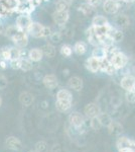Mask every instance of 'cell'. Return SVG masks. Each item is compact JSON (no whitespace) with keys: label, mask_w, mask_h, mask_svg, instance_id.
Instances as JSON below:
<instances>
[{"label":"cell","mask_w":135,"mask_h":152,"mask_svg":"<svg viewBox=\"0 0 135 152\" xmlns=\"http://www.w3.org/2000/svg\"><path fill=\"white\" fill-rule=\"evenodd\" d=\"M110 61H111L113 66H114L116 69H120V68H123L124 66L127 64L128 59H127L126 55H124L123 53L118 52V53H115L114 55L112 56Z\"/></svg>","instance_id":"cell-1"},{"label":"cell","mask_w":135,"mask_h":152,"mask_svg":"<svg viewBox=\"0 0 135 152\" xmlns=\"http://www.w3.org/2000/svg\"><path fill=\"white\" fill-rule=\"evenodd\" d=\"M45 26L38 23H31V24L28 28V33L34 38H40V37H45Z\"/></svg>","instance_id":"cell-2"},{"label":"cell","mask_w":135,"mask_h":152,"mask_svg":"<svg viewBox=\"0 0 135 152\" xmlns=\"http://www.w3.org/2000/svg\"><path fill=\"white\" fill-rule=\"evenodd\" d=\"M12 41H13V43L16 45V47L18 48H23L25 47L26 45H27L28 43V39H27V36L25 35V34L23 33V31H18L17 33L12 37Z\"/></svg>","instance_id":"cell-3"},{"label":"cell","mask_w":135,"mask_h":152,"mask_svg":"<svg viewBox=\"0 0 135 152\" xmlns=\"http://www.w3.org/2000/svg\"><path fill=\"white\" fill-rule=\"evenodd\" d=\"M31 19L27 15H20L16 19V26L18 28L19 31H27L29 26L31 24Z\"/></svg>","instance_id":"cell-4"},{"label":"cell","mask_w":135,"mask_h":152,"mask_svg":"<svg viewBox=\"0 0 135 152\" xmlns=\"http://www.w3.org/2000/svg\"><path fill=\"white\" fill-rule=\"evenodd\" d=\"M69 20V11L56 10L53 13V21L58 26H64Z\"/></svg>","instance_id":"cell-5"},{"label":"cell","mask_w":135,"mask_h":152,"mask_svg":"<svg viewBox=\"0 0 135 152\" xmlns=\"http://www.w3.org/2000/svg\"><path fill=\"white\" fill-rule=\"evenodd\" d=\"M69 121H70L71 125L75 127V128H80L81 126L84 125L85 119L83 117V115H81L80 113H73L69 118Z\"/></svg>","instance_id":"cell-6"},{"label":"cell","mask_w":135,"mask_h":152,"mask_svg":"<svg viewBox=\"0 0 135 152\" xmlns=\"http://www.w3.org/2000/svg\"><path fill=\"white\" fill-rule=\"evenodd\" d=\"M84 112H85L86 116L88 118H91V119H92V118H95V117H98L100 113H101L100 112V107L96 104H87L84 109Z\"/></svg>","instance_id":"cell-7"},{"label":"cell","mask_w":135,"mask_h":152,"mask_svg":"<svg viewBox=\"0 0 135 152\" xmlns=\"http://www.w3.org/2000/svg\"><path fill=\"white\" fill-rule=\"evenodd\" d=\"M86 66H87L88 70H90L91 72H97V71L100 70L101 68V61L99 59L95 58V57H90L86 62Z\"/></svg>","instance_id":"cell-8"},{"label":"cell","mask_w":135,"mask_h":152,"mask_svg":"<svg viewBox=\"0 0 135 152\" xmlns=\"http://www.w3.org/2000/svg\"><path fill=\"white\" fill-rule=\"evenodd\" d=\"M121 87L125 89L126 91H129V90H132L135 85V78L131 75H126L122 78L121 80Z\"/></svg>","instance_id":"cell-9"},{"label":"cell","mask_w":135,"mask_h":152,"mask_svg":"<svg viewBox=\"0 0 135 152\" xmlns=\"http://www.w3.org/2000/svg\"><path fill=\"white\" fill-rule=\"evenodd\" d=\"M119 5L116 0H106L104 3V10L109 14H113L117 12Z\"/></svg>","instance_id":"cell-10"},{"label":"cell","mask_w":135,"mask_h":152,"mask_svg":"<svg viewBox=\"0 0 135 152\" xmlns=\"http://www.w3.org/2000/svg\"><path fill=\"white\" fill-rule=\"evenodd\" d=\"M100 69H102L104 72H106L107 74H109V75L114 74L115 71H116V68L113 66L112 62L108 60L107 58L101 60V68H100Z\"/></svg>","instance_id":"cell-11"},{"label":"cell","mask_w":135,"mask_h":152,"mask_svg":"<svg viewBox=\"0 0 135 152\" xmlns=\"http://www.w3.org/2000/svg\"><path fill=\"white\" fill-rule=\"evenodd\" d=\"M6 146L8 147L9 149H12V150H20L22 148V144L21 142L18 140L15 137H8L6 139Z\"/></svg>","instance_id":"cell-12"},{"label":"cell","mask_w":135,"mask_h":152,"mask_svg":"<svg viewBox=\"0 0 135 152\" xmlns=\"http://www.w3.org/2000/svg\"><path fill=\"white\" fill-rule=\"evenodd\" d=\"M69 86L76 91H80L83 88V80L78 76H74L69 79Z\"/></svg>","instance_id":"cell-13"},{"label":"cell","mask_w":135,"mask_h":152,"mask_svg":"<svg viewBox=\"0 0 135 152\" xmlns=\"http://www.w3.org/2000/svg\"><path fill=\"white\" fill-rule=\"evenodd\" d=\"M43 84L45 85V87L50 88V89H53L58 85V78L53 74L45 75L43 78Z\"/></svg>","instance_id":"cell-14"},{"label":"cell","mask_w":135,"mask_h":152,"mask_svg":"<svg viewBox=\"0 0 135 152\" xmlns=\"http://www.w3.org/2000/svg\"><path fill=\"white\" fill-rule=\"evenodd\" d=\"M43 53L40 49H38V48H34V49H31L30 51L28 52V57H29V60L30 61H33V62H38L43 59Z\"/></svg>","instance_id":"cell-15"},{"label":"cell","mask_w":135,"mask_h":152,"mask_svg":"<svg viewBox=\"0 0 135 152\" xmlns=\"http://www.w3.org/2000/svg\"><path fill=\"white\" fill-rule=\"evenodd\" d=\"M131 144H132V140H130L127 137H120L116 142L117 148H118L119 150H121V149H126V148H131Z\"/></svg>","instance_id":"cell-16"},{"label":"cell","mask_w":135,"mask_h":152,"mask_svg":"<svg viewBox=\"0 0 135 152\" xmlns=\"http://www.w3.org/2000/svg\"><path fill=\"white\" fill-rule=\"evenodd\" d=\"M19 100H20L22 105L29 107L33 102V95L29 94V92H22V94L19 95Z\"/></svg>","instance_id":"cell-17"},{"label":"cell","mask_w":135,"mask_h":152,"mask_svg":"<svg viewBox=\"0 0 135 152\" xmlns=\"http://www.w3.org/2000/svg\"><path fill=\"white\" fill-rule=\"evenodd\" d=\"M108 130H109V133L112 135H118L123 131V127L122 125L118 123V122H111L108 126Z\"/></svg>","instance_id":"cell-18"},{"label":"cell","mask_w":135,"mask_h":152,"mask_svg":"<svg viewBox=\"0 0 135 152\" xmlns=\"http://www.w3.org/2000/svg\"><path fill=\"white\" fill-rule=\"evenodd\" d=\"M93 26L94 28H99V26H108V20L106 18L102 15H96L92 20Z\"/></svg>","instance_id":"cell-19"},{"label":"cell","mask_w":135,"mask_h":152,"mask_svg":"<svg viewBox=\"0 0 135 152\" xmlns=\"http://www.w3.org/2000/svg\"><path fill=\"white\" fill-rule=\"evenodd\" d=\"M116 24L120 28H127L130 24V20L126 15H119L116 18Z\"/></svg>","instance_id":"cell-20"},{"label":"cell","mask_w":135,"mask_h":152,"mask_svg":"<svg viewBox=\"0 0 135 152\" xmlns=\"http://www.w3.org/2000/svg\"><path fill=\"white\" fill-rule=\"evenodd\" d=\"M92 56L97 59H99L100 61L103 60L107 57V54H106V50L103 49L101 47H96L92 52Z\"/></svg>","instance_id":"cell-21"},{"label":"cell","mask_w":135,"mask_h":152,"mask_svg":"<svg viewBox=\"0 0 135 152\" xmlns=\"http://www.w3.org/2000/svg\"><path fill=\"white\" fill-rule=\"evenodd\" d=\"M72 102H67V100H56V107L60 112H67L68 110H70Z\"/></svg>","instance_id":"cell-22"},{"label":"cell","mask_w":135,"mask_h":152,"mask_svg":"<svg viewBox=\"0 0 135 152\" xmlns=\"http://www.w3.org/2000/svg\"><path fill=\"white\" fill-rule=\"evenodd\" d=\"M58 100H67V102H72V94L67 89H62L56 94Z\"/></svg>","instance_id":"cell-23"},{"label":"cell","mask_w":135,"mask_h":152,"mask_svg":"<svg viewBox=\"0 0 135 152\" xmlns=\"http://www.w3.org/2000/svg\"><path fill=\"white\" fill-rule=\"evenodd\" d=\"M74 51L78 54V55H83V54L86 53L87 51V46L84 42H78V43L75 44L74 46Z\"/></svg>","instance_id":"cell-24"},{"label":"cell","mask_w":135,"mask_h":152,"mask_svg":"<svg viewBox=\"0 0 135 152\" xmlns=\"http://www.w3.org/2000/svg\"><path fill=\"white\" fill-rule=\"evenodd\" d=\"M43 55L48 56V57H53L56 55V49L51 45H45L43 46V48L41 49Z\"/></svg>","instance_id":"cell-25"},{"label":"cell","mask_w":135,"mask_h":152,"mask_svg":"<svg viewBox=\"0 0 135 152\" xmlns=\"http://www.w3.org/2000/svg\"><path fill=\"white\" fill-rule=\"evenodd\" d=\"M20 69L23 71H29L32 69V63L29 59H21L20 60Z\"/></svg>","instance_id":"cell-26"},{"label":"cell","mask_w":135,"mask_h":152,"mask_svg":"<svg viewBox=\"0 0 135 152\" xmlns=\"http://www.w3.org/2000/svg\"><path fill=\"white\" fill-rule=\"evenodd\" d=\"M20 56H21V52L20 50L18 49V47H12L10 48V58L9 60L12 61V60H18L20 59Z\"/></svg>","instance_id":"cell-27"},{"label":"cell","mask_w":135,"mask_h":152,"mask_svg":"<svg viewBox=\"0 0 135 152\" xmlns=\"http://www.w3.org/2000/svg\"><path fill=\"white\" fill-rule=\"evenodd\" d=\"M109 36L113 39L114 42H120L123 39V33L121 31H118V29H115L112 33H109Z\"/></svg>","instance_id":"cell-28"},{"label":"cell","mask_w":135,"mask_h":152,"mask_svg":"<svg viewBox=\"0 0 135 152\" xmlns=\"http://www.w3.org/2000/svg\"><path fill=\"white\" fill-rule=\"evenodd\" d=\"M98 119L100 120V122H101V124H102V126H109V124L111 123V118H110L109 116H108L107 114H101L100 113L99 114V116H98Z\"/></svg>","instance_id":"cell-29"},{"label":"cell","mask_w":135,"mask_h":152,"mask_svg":"<svg viewBox=\"0 0 135 152\" xmlns=\"http://www.w3.org/2000/svg\"><path fill=\"white\" fill-rule=\"evenodd\" d=\"M10 58V48L8 47H3L0 49V59L3 60H9Z\"/></svg>","instance_id":"cell-30"},{"label":"cell","mask_w":135,"mask_h":152,"mask_svg":"<svg viewBox=\"0 0 135 152\" xmlns=\"http://www.w3.org/2000/svg\"><path fill=\"white\" fill-rule=\"evenodd\" d=\"M93 7L94 6H92L89 3H84L80 6V10L82 11L85 15H89V14H91L93 12Z\"/></svg>","instance_id":"cell-31"},{"label":"cell","mask_w":135,"mask_h":152,"mask_svg":"<svg viewBox=\"0 0 135 152\" xmlns=\"http://www.w3.org/2000/svg\"><path fill=\"white\" fill-rule=\"evenodd\" d=\"M91 128L93 130H95V131H98V130L101 129L102 127V124L101 122H100V120L98 119V117H95V118H92L91 119Z\"/></svg>","instance_id":"cell-32"},{"label":"cell","mask_w":135,"mask_h":152,"mask_svg":"<svg viewBox=\"0 0 135 152\" xmlns=\"http://www.w3.org/2000/svg\"><path fill=\"white\" fill-rule=\"evenodd\" d=\"M56 10H60V11H63V10L69 11V3L66 2L65 0H60V1L56 2Z\"/></svg>","instance_id":"cell-33"},{"label":"cell","mask_w":135,"mask_h":152,"mask_svg":"<svg viewBox=\"0 0 135 152\" xmlns=\"http://www.w3.org/2000/svg\"><path fill=\"white\" fill-rule=\"evenodd\" d=\"M72 52H73V49L69 45H64L61 48V54L63 56H65V57H70L72 55Z\"/></svg>","instance_id":"cell-34"},{"label":"cell","mask_w":135,"mask_h":152,"mask_svg":"<svg viewBox=\"0 0 135 152\" xmlns=\"http://www.w3.org/2000/svg\"><path fill=\"white\" fill-rule=\"evenodd\" d=\"M46 143L43 141H40L38 143H36L35 145V151L36 152H45L46 151Z\"/></svg>","instance_id":"cell-35"},{"label":"cell","mask_w":135,"mask_h":152,"mask_svg":"<svg viewBox=\"0 0 135 152\" xmlns=\"http://www.w3.org/2000/svg\"><path fill=\"white\" fill-rule=\"evenodd\" d=\"M126 99L129 102H135V92L133 90H129L126 92Z\"/></svg>","instance_id":"cell-36"},{"label":"cell","mask_w":135,"mask_h":152,"mask_svg":"<svg viewBox=\"0 0 135 152\" xmlns=\"http://www.w3.org/2000/svg\"><path fill=\"white\" fill-rule=\"evenodd\" d=\"M10 65L13 69H19L20 68V59H18V60H12L10 62Z\"/></svg>","instance_id":"cell-37"},{"label":"cell","mask_w":135,"mask_h":152,"mask_svg":"<svg viewBox=\"0 0 135 152\" xmlns=\"http://www.w3.org/2000/svg\"><path fill=\"white\" fill-rule=\"evenodd\" d=\"M7 86V79L4 76H0V89H3Z\"/></svg>","instance_id":"cell-38"},{"label":"cell","mask_w":135,"mask_h":152,"mask_svg":"<svg viewBox=\"0 0 135 152\" xmlns=\"http://www.w3.org/2000/svg\"><path fill=\"white\" fill-rule=\"evenodd\" d=\"M102 0H88V3L91 4L92 6H97L101 3Z\"/></svg>","instance_id":"cell-39"},{"label":"cell","mask_w":135,"mask_h":152,"mask_svg":"<svg viewBox=\"0 0 135 152\" xmlns=\"http://www.w3.org/2000/svg\"><path fill=\"white\" fill-rule=\"evenodd\" d=\"M51 38H53V42H56V43H58V42H60V35H56V34H55V35H53V37H51Z\"/></svg>","instance_id":"cell-40"},{"label":"cell","mask_w":135,"mask_h":152,"mask_svg":"<svg viewBox=\"0 0 135 152\" xmlns=\"http://www.w3.org/2000/svg\"><path fill=\"white\" fill-rule=\"evenodd\" d=\"M0 67H1V68H5L6 67V60L0 59Z\"/></svg>","instance_id":"cell-41"},{"label":"cell","mask_w":135,"mask_h":152,"mask_svg":"<svg viewBox=\"0 0 135 152\" xmlns=\"http://www.w3.org/2000/svg\"><path fill=\"white\" fill-rule=\"evenodd\" d=\"M119 152H133L130 148H126V149H121V150H119Z\"/></svg>","instance_id":"cell-42"},{"label":"cell","mask_w":135,"mask_h":152,"mask_svg":"<svg viewBox=\"0 0 135 152\" xmlns=\"http://www.w3.org/2000/svg\"><path fill=\"white\" fill-rule=\"evenodd\" d=\"M2 31H3V28H2V26L0 24V34H1Z\"/></svg>","instance_id":"cell-43"},{"label":"cell","mask_w":135,"mask_h":152,"mask_svg":"<svg viewBox=\"0 0 135 152\" xmlns=\"http://www.w3.org/2000/svg\"><path fill=\"white\" fill-rule=\"evenodd\" d=\"M124 2H132L133 0H123Z\"/></svg>","instance_id":"cell-44"},{"label":"cell","mask_w":135,"mask_h":152,"mask_svg":"<svg viewBox=\"0 0 135 152\" xmlns=\"http://www.w3.org/2000/svg\"><path fill=\"white\" fill-rule=\"evenodd\" d=\"M1 104H2V99H1V96H0V107H1Z\"/></svg>","instance_id":"cell-45"},{"label":"cell","mask_w":135,"mask_h":152,"mask_svg":"<svg viewBox=\"0 0 135 152\" xmlns=\"http://www.w3.org/2000/svg\"><path fill=\"white\" fill-rule=\"evenodd\" d=\"M65 1H66V2H68V3H70V2L72 1V0H65Z\"/></svg>","instance_id":"cell-46"},{"label":"cell","mask_w":135,"mask_h":152,"mask_svg":"<svg viewBox=\"0 0 135 152\" xmlns=\"http://www.w3.org/2000/svg\"><path fill=\"white\" fill-rule=\"evenodd\" d=\"M132 90H133V91L135 92V85H134V87H133V89H132Z\"/></svg>","instance_id":"cell-47"}]
</instances>
